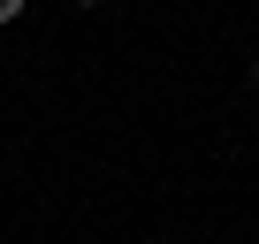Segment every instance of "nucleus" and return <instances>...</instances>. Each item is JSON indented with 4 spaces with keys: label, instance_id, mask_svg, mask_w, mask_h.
<instances>
[{
    "label": "nucleus",
    "instance_id": "f257e3e1",
    "mask_svg": "<svg viewBox=\"0 0 259 244\" xmlns=\"http://www.w3.org/2000/svg\"><path fill=\"white\" fill-rule=\"evenodd\" d=\"M16 16H23V0H0V23H16Z\"/></svg>",
    "mask_w": 259,
    "mask_h": 244
},
{
    "label": "nucleus",
    "instance_id": "f03ea898",
    "mask_svg": "<svg viewBox=\"0 0 259 244\" xmlns=\"http://www.w3.org/2000/svg\"><path fill=\"white\" fill-rule=\"evenodd\" d=\"M251 84H259V54H251Z\"/></svg>",
    "mask_w": 259,
    "mask_h": 244
},
{
    "label": "nucleus",
    "instance_id": "7ed1b4c3",
    "mask_svg": "<svg viewBox=\"0 0 259 244\" xmlns=\"http://www.w3.org/2000/svg\"><path fill=\"white\" fill-rule=\"evenodd\" d=\"M76 8H99V0H76Z\"/></svg>",
    "mask_w": 259,
    "mask_h": 244
}]
</instances>
